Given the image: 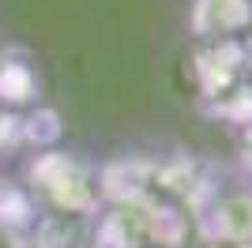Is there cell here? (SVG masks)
<instances>
[{"mask_svg":"<svg viewBox=\"0 0 252 248\" xmlns=\"http://www.w3.org/2000/svg\"><path fill=\"white\" fill-rule=\"evenodd\" d=\"M0 248H31V237L23 233V226H15L4 215H0Z\"/></svg>","mask_w":252,"mask_h":248,"instance_id":"obj_3","label":"cell"},{"mask_svg":"<svg viewBox=\"0 0 252 248\" xmlns=\"http://www.w3.org/2000/svg\"><path fill=\"white\" fill-rule=\"evenodd\" d=\"M207 233L226 245H252V188L230 192L211 207Z\"/></svg>","mask_w":252,"mask_h":248,"instance_id":"obj_1","label":"cell"},{"mask_svg":"<svg viewBox=\"0 0 252 248\" xmlns=\"http://www.w3.org/2000/svg\"><path fill=\"white\" fill-rule=\"evenodd\" d=\"M15 143H19V117L8 105H0V155H8Z\"/></svg>","mask_w":252,"mask_h":248,"instance_id":"obj_2","label":"cell"},{"mask_svg":"<svg viewBox=\"0 0 252 248\" xmlns=\"http://www.w3.org/2000/svg\"><path fill=\"white\" fill-rule=\"evenodd\" d=\"M237 158H241V169L252 177V124L241 132V147H237Z\"/></svg>","mask_w":252,"mask_h":248,"instance_id":"obj_4","label":"cell"},{"mask_svg":"<svg viewBox=\"0 0 252 248\" xmlns=\"http://www.w3.org/2000/svg\"><path fill=\"white\" fill-rule=\"evenodd\" d=\"M0 207H4V185H0Z\"/></svg>","mask_w":252,"mask_h":248,"instance_id":"obj_5","label":"cell"},{"mask_svg":"<svg viewBox=\"0 0 252 248\" xmlns=\"http://www.w3.org/2000/svg\"><path fill=\"white\" fill-rule=\"evenodd\" d=\"M91 248H102V245H91Z\"/></svg>","mask_w":252,"mask_h":248,"instance_id":"obj_6","label":"cell"}]
</instances>
